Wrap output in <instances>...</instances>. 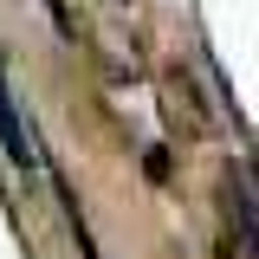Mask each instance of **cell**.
Segmentation results:
<instances>
[{"label":"cell","mask_w":259,"mask_h":259,"mask_svg":"<svg viewBox=\"0 0 259 259\" xmlns=\"http://www.w3.org/2000/svg\"><path fill=\"white\" fill-rule=\"evenodd\" d=\"M0 143H7V162L13 168H39V149H32V130L20 123V110H13V91H7V78H0Z\"/></svg>","instance_id":"cell-1"}]
</instances>
